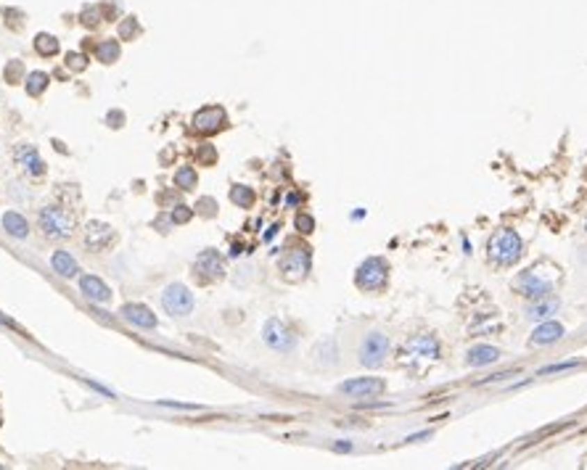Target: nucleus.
<instances>
[{"mask_svg": "<svg viewBox=\"0 0 587 470\" xmlns=\"http://www.w3.org/2000/svg\"><path fill=\"white\" fill-rule=\"evenodd\" d=\"M193 217V211L188 209V206H177V209L172 211V222H188Z\"/></svg>", "mask_w": 587, "mask_h": 470, "instance_id": "nucleus-28", "label": "nucleus"}, {"mask_svg": "<svg viewBox=\"0 0 587 470\" xmlns=\"http://www.w3.org/2000/svg\"><path fill=\"white\" fill-rule=\"evenodd\" d=\"M67 64L72 66V69L82 72V69H85V58H82V56H77V53H72V56H67Z\"/></svg>", "mask_w": 587, "mask_h": 470, "instance_id": "nucleus-30", "label": "nucleus"}, {"mask_svg": "<svg viewBox=\"0 0 587 470\" xmlns=\"http://www.w3.org/2000/svg\"><path fill=\"white\" fill-rule=\"evenodd\" d=\"M117 58H120V45H117V40H104V42L98 45V61L114 64Z\"/></svg>", "mask_w": 587, "mask_h": 470, "instance_id": "nucleus-22", "label": "nucleus"}, {"mask_svg": "<svg viewBox=\"0 0 587 470\" xmlns=\"http://www.w3.org/2000/svg\"><path fill=\"white\" fill-rule=\"evenodd\" d=\"M80 288H82V293H85L88 299L98 301V304H104V301L111 299V288H108L104 280H98L95 275H82V277H80Z\"/></svg>", "mask_w": 587, "mask_h": 470, "instance_id": "nucleus-13", "label": "nucleus"}, {"mask_svg": "<svg viewBox=\"0 0 587 470\" xmlns=\"http://www.w3.org/2000/svg\"><path fill=\"white\" fill-rule=\"evenodd\" d=\"M48 74L45 72H32V74H27V92L29 95H40L45 88H48Z\"/></svg>", "mask_w": 587, "mask_h": 470, "instance_id": "nucleus-24", "label": "nucleus"}, {"mask_svg": "<svg viewBox=\"0 0 587 470\" xmlns=\"http://www.w3.org/2000/svg\"><path fill=\"white\" fill-rule=\"evenodd\" d=\"M389 280V264L381 257H371L357 267L355 273V283L362 291H381Z\"/></svg>", "mask_w": 587, "mask_h": 470, "instance_id": "nucleus-2", "label": "nucleus"}, {"mask_svg": "<svg viewBox=\"0 0 587 470\" xmlns=\"http://www.w3.org/2000/svg\"><path fill=\"white\" fill-rule=\"evenodd\" d=\"M296 227H299L302 233H312L315 222H312V217H307V214H299V217H296Z\"/></svg>", "mask_w": 587, "mask_h": 470, "instance_id": "nucleus-29", "label": "nucleus"}, {"mask_svg": "<svg viewBox=\"0 0 587 470\" xmlns=\"http://www.w3.org/2000/svg\"><path fill=\"white\" fill-rule=\"evenodd\" d=\"M230 201L246 209V206H252L254 204V191L252 188H246V185H236V188L230 191Z\"/></svg>", "mask_w": 587, "mask_h": 470, "instance_id": "nucleus-25", "label": "nucleus"}, {"mask_svg": "<svg viewBox=\"0 0 587 470\" xmlns=\"http://www.w3.org/2000/svg\"><path fill=\"white\" fill-rule=\"evenodd\" d=\"M161 307L172 317H188L193 312V293L183 283H172V286L164 288V293H161Z\"/></svg>", "mask_w": 587, "mask_h": 470, "instance_id": "nucleus-4", "label": "nucleus"}, {"mask_svg": "<svg viewBox=\"0 0 587 470\" xmlns=\"http://www.w3.org/2000/svg\"><path fill=\"white\" fill-rule=\"evenodd\" d=\"M16 161L24 167V170H29L32 175H42L45 172V164H42V159L38 156V148L29 143H22L19 148H16Z\"/></svg>", "mask_w": 587, "mask_h": 470, "instance_id": "nucleus-17", "label": "nucleus"}, {"mask_svg": "<svg viewBox=\"0 0 587 470\" xmlns=\"http://www.w3.org/2000/svg\"><path fill=\"white\" fill-rule=\"evenodd\" d=\"M408 352H415L426 359H437L440 357V343L434 336H415V339L408 341Z\"/></svg>", "mask_w": 587, "mask_h": 470, "instance_id": "nucleus-18", "label": "nucleus"}, {"mask_svg": "<svg viewBox=\"0 0 587 470\" xmlns=\"http://www.w3.org/2000/svg\"><path fill=\"white\" fill-rule=\"evenodd\" d=\"M574 367H579V362H577V359H569V362H558V365L542 367V370H540V375H550V373H563V370H574Z\"/></svg>", "mask_w": 587, "mask_h": 470, "instance_id": "nucleus-27", "label": "nucleus"}, {"mask_svg": "<svg viewBox=\"0 0 587 470\" xmlns=\"http://www.w3.org/2000/svg\"><path fill=\"white\" fill-rule=\"evenodd\" d=\"M111 241H114V230H111V225L90 222L88 227H85V246L90 248V251H95V254H101V251H104Z\"/></svg>", "mask_w": 587, "mask_h": 470, "instance_id": "nucleus-11", "label": "nucleus"}, {"mask_svg": "<svg viewBox=\"0 0 587 470\" xmlns=\"http://www.w3.org/2000/svg\"><path fill=\"white\" fill-rule=\"evenodd\" d=\"M352 444H336V452H349Z\"/></svg>", "mask_w": 587, "mask_h": 470, "instance_id": "nucleus-32", "label": "nucleus"}, {"mask_svg": "<svg viewBox=\"0 0 587 470\" xmlns=\"http://www.w3.org/2000/svg\"><path fill=\"white\" fill-rule=\"evenodd\" d=\"M585 230H587V227H585Z\"/></svg>", "mask_w": 587, "mask_h": 470, "instance_id": "nucleus-33", "label": "nucleus"}, {"mask_svg": "<svg viewBox=\"0 0 587 470\" xmlns=\"http://www.w3.org/2000/svg\"><path fill=\"white\" fill-rule=\"evenodd\" d=\"M40 230L45 238L61 241V238H69V235H72V230H74V220H72V214H69L67 209H61V206H45V209L40 211Z\"/></svg>", "mask_w": 587, "mask_h": 470, "instance_id": "nucleus-3", "label": "nucleus"}, {"mask_svg": "<svg viewBox=\"0 0 587 470\" xmlns=\"http://www.w3.org/2000/svg\"><path fill=\"white\" fill-rule=\"evenodd\" d=\"M561 339H563V325L556 323V320H545L532 333V346H550V343H556Z\"/></svg>", "mask_w": 587, "mask_h": 470, "instance_id": "nucleus-15", "label": "nucleus"}, {"mask_svg": "<svg viewBox=\"0 0 587 470\" xmlns=\"http://www.w3.org/2000/svg\"><path fill=\"white\" fill-rule=\"evenodd\" d=\"M262 339H265L267 346L275 349V352H291L294 343H296V336L291 333V327L286 325L283 320H278V317H273V320H267L265 323Z\"/></svg>", "mask_w": 587, "mask_h": 470, "instance_id": "nucleus-6", "label": "nucleus"}, {"mask_svg": "<svg viewBox=\"0 0 587 470\" xmlns=\"http://www.w3.org/2000/svg\"><path fill=\"white\" fill-rule=\"evenodd\" d=\"M130 32H135V22H133V19H127V22L122 24V35H130Z\"/></svg>", "mask_w": 587, "mask_h": 470, "instance_id": "nucleus-31", "label": "nucleus"}, {"mask_svg": "<svg viewBox=\"0 0 587 470\" xmlns=\"http://www.w3.org/2000/svg\"><path fill=\"white\" fill-rule=\"evenodd\" d=\"M35 48H38V53H42V56H56V53H58V40H56L54 35H38V38H35Z\"/></svg>", "mask_w": 587, "mask_h": 470, "instance_id": "nucleus-26", "label": "nucleus"}, {"mask_svg": "<svg viewBox=\"0 0 587 470\" xmlns=\"http://www.w3.org/2000/svg\"><path fill=\"white\" fill-rule=\"evenodd\" d=\"M51 264H54V270L61 275V277H74V275H77V261L72 259L67 251H56Z\"/></svg>", "mask_w": 587, "mask_h": 470, "instance_id": "nucleus-21", "label": "nucleus"}, {"mask_svg": "<svg viewBox=\"0 0 587 470\" xmlns=\"http://www.w3.org/2000/svg\"><path fill=\"white\" fill-rule=\"evenodd\" d=\"M497 359H500V349H497V346H490V343H479V346H474V349L466 354V362L471 367L494 365Z\"/></svg>", "mask_w": 587, "mask_h": 470, "instance_id": "nucleus-16", "label": "nucleus"}, {"mask_svg": "<svg viewBox=\"0 0 587 470\" xmlns=\"http://www.w3.org/2000/svg\"><path fill=\"white\" fill-rule=\"evenodd\" d=\"M175 183H177V188H183V191H193L196 188V170L193 167H180V170L175 172Z\"/></svg>", "mask_w": 587, "mask_h": 470, "instance_id": "nucleus-23", "label": "nucleus"}, {"mask_svg": "<svg viewBox=\"0 0 587 470\" xmlns=\"http://www.w3.org/2000/svg\"><path fill=\"white\" fill-rule=\"evenodd\" d=\"M223 124H225V111L220 106H207V108L193 114V130L201 132V135H212Z\"/></svg>", "mask_w": 587, "mask_h": 470, "instance_id": "nucleus-10", "label": "nucleus"}, {"mask_svg": "<svg viewBox=\"0 0 587 470\" xmlns=\"http://www.w3.org/2000/svg\"><path fill=\"white\" fill-rule=\"evenodd\" d=\"M487 251H490L492 261L503 264V267H510V264H516L521 259L524 246H521L519 235L513 233V230H508V227H503V230H494L492 233L490 243H487Z\"/></svg>", "mask_w": 587, "mask_h": 470, "instance_id": "nucleus-1", "label": "nucleus"}, {"mask_svg": "<svg viewBox=\"0 0 587 470\" xmlns=\"http://www.w3.org/2000/svg\"><path fill=\"white\" fill-rule=\"evenodd\" d=\"M196 267H199L201 273L207 275V277H212V280H220V277H225V259L214 251V248H207V251H201L199 259H196Z\"/></svg>", "mask_w": 587, "mask_h": 470, "instance_id": "nucleus-12", "label": "nucleus"}, {"mask_svg": "<svg viewBox=\"0 0 587 470\" xmlns=\"http://www.w3.org/2000/svg\"><path fill=\"white\" fill-rule=\"evenodd\" d=\"M516 288L521 291L524 299L537 301V299H545V296L553 293V280L545 277V275H540V270H526L524 275H519Z\"/></svg>", "mask_w": 587, "mask_h": 470, "instance_id": "nucleus-5", "label": "nucleus"}, {"mask_svg": "<svg viewBox=\"0 0 587 470\" xmlns=\"http://www.w3.org/2000/svg\"><path fill=\"white\" fill-rule=\"evenodd\" d=\"M122 314H124V320H130V323L138 327H146V330L156 327V317H154V312H151L148 307H143V304H124V307H122Z\"/></svg>", "mask_w": 587, "mask_h": 470, "instance_id": "nucleus-14", "label": "nucleus"}, {"mask_svg": "<svg viewBox=\"0 0 587 470\" xmlns=\"http://www.w3.org/2000/svg\"><path fill=\"white\" fill-rule=\"evenodd\" d=\"M389 354V339L384 336V333H378V330H373V333H368L365 336V341H362L360 346V362L365 367H378L384 359H387Z\"/></svg>", "mask_w": 587, "mask_h": 470, "instance_id": "nucleus-7", "label": "nucleus"}, {"mask_svg": "<svg viewBox=\"0 0 587 470\" xmlns=\"http://www.w3.org/2000/svg\"><path fill=\"white\" fill-rule=\"evenodd\" d=\"M384 389H387V383L381 378H352L339 386V391L355 396V399H373V396H381Z\"/></svg>", "mask_w": 587, "mask_h": 470, "instance_id": "nucleus-8", "label": "nucleus"}, {"mask_svg": "<svg viewBox=\"0 0 587 470\" xmlns=\"http://www.w3.org/2000/svg\"><path fill=\"white\" fill-rule=\"evenodd\" d=\"M280 270L286 275V280H302L309 273V251L307 248H291L280 261Z\"/></svg>", "mask_w": 587, "mask_h": 470, "instance_id": "nucleus-9", "label": "nucleus"}, {"mask_svg": "<svg viewBox=\"0 0 587 470\" xmlns=\"http://www.w3.org/2000/svg\"><path fill=\"white\" fill-rule=\"evenodd\" d=\"M558 296H545V299H537L532 301V307H529V320H547L550 314L558 309Z\"/></svg>", "mask_w": 587, "mask_h": 470, "instance_id": "nucleus-19", "label": "nucleus"}, {"mask_svg": "<svg viewBox=\"0 0 587 470\" xmlns=\"http://www.w3.org/2000/svg\"><path fill=\"white\" fill-rule=\"evenodd\" d=\"M3 227L14 235V238H27V233H29L27 220H24L22 214H16V211H6V214H3Z\"/></svg>", "mask_w": 587, "mask_h": 470, "instance_id": "nucleus-20", "label": "nucleus"}]
</instances>
